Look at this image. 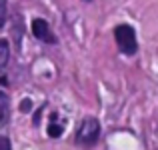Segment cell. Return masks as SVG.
I'll return each mask as SVG.
<instances>
[{
    "mask_svg": "<svg viewBox=\"0 0 158 150\" xmlns=\"http://www.w3.org/2000/svg\"><path fill=\"white\" fill-rule=\"evenodd\" d=\"M98 136H100V124H98V120L96 118H86L76 132V144L88 148L92 144H96Z\"/></svg>",
    "mask_w": 158,
    "mask_h": 150,
    "instance_id": "cell-1",
    "label": "cell"
},
{
    "mask_svg": "<svg viewBox=\"0 0 158 150\" xmlns=\"http://www.w3.org/2000/svg\"><path fill=\"white\" fill-rule=\"evenodd\" d=\"M114 36H116V42H118V48L122 50L124 54H134L136 50H138V40H136V32L132 26H128V24H120V26H116L114 30Z\"/></svg>",
    "mask_w": 158,
    "mask_h": 150,
    "instance_id": "cell-2",
    "label": "cell"
},
{
    "mask_svg": "<svg viewBox=\"0 0 158 150\" xmlns=\"http://www.w3.org/2000/svg\"><path fill=\"white\" fill-rule=\"evenodd\" d=\"M32 32H34L36 38L44 40V42H54V40H56L54 34L50 32V28H48L46 20H42V18H36L34 22H32Z\"/></svg>",
    "mask_w": 158,
    "mask_h": 150,
    "instance_id": "cell-3",
    "label": "cell"
},
{
    "mask_svg": "<svg viewBox=\"0 0 158 150\" xmlns=\"http://www.w3.org/2000/svg\"><path fill=\"white\" fill-rule=\"evenodd\" d=\"M8 114H10V104H8V96L0 92V126L8 122Z\"/></svg>",
    "mask_w": 158,
    "mask_h": 150,
    "instance_id": "cell-4",
    "label": "cell"
},
{
    "mask_svg": "<svg viewBox=\"0 0 158 150\" xmlns=\"http://www.w3.org/2000/svg\"><path fill=\"white\" fill-rule=\"evenodd\" d=\"M6 62H8V44L0 40V70L6 66Z\"/></svg>",
    "mask_w": 158,
    "mask_h": 150,
    "instance_id": "cell-5",
    "label": "cell"
},
{
    "mask_svg": "<svg viewBox=\"0 0 158 150\" xmlns=\"http://www.w3.org/2000/svg\"><path fill=\"white\" fill-rule=\"evenodd\" d=\"M48 134L54 136V138L62 134V126H60V124H56V114H54V116H52V120H50V126H48Z\"/></svg>",
    "mask_w": 158,
    "mask_h": 150,
    "instance_id": "cell-6",
    "label": "cell"
},
{
    "mask_svg": "<svg viewBox=\"0 0 158 150\" xmlns=\"http://www.w3.org/2000/svg\"><path fill=\"white\" fill-rule=\"evenodd\" d=\"M4 18H6V0H0V26L4 24Z\"/></svg>",
    "mask_w": 158,
    "mask_h": 150,
    "instance_id": "cell-7",
    "label": "cell"
},
{
    "mask_svg": "<svg viewBox=\"0 0 158 150\" xmlns=\"http://www.w3.org/2000/svg\"><path fill=\"white\" fill-rule=\"evenodd\" d=\"M0 150H10V142L4 136H0Z\"/></svg>",
    "mask_w": 158,
    "mask_h": 150,
    "instance_id": "cell-8",
    "label": "cell"
}]
</instances>
